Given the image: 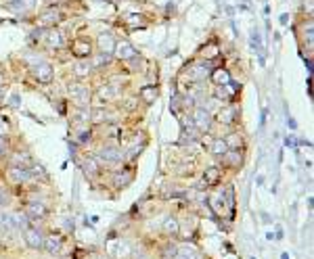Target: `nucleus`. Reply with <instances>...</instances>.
<instances>
[{
	"instance_id": "obj_22",
	"label": "nucleus",
	"mask_w": 314,
	"mask_h": 259,
	"mask_svg": "<svg viewBox=\"0 0 314 259\" xmlns=\"http://www.w3.org/2000/svg\"><path fill=\"white\" fill-rule=\"evenodd\" d=\"M212 79H214L216 86H224V84L231 82V74L226 69H216L214 74H212Z\"/></svg>"
},
{
	"instance_id": "obj_18",
	"label": "nucleus",
	"mask_w": 314,
	"mask_h": 259,
	"mask_svg": "<svg viewBox=\"0 0 314 259\" xmlns=\"http://www.w3.org/2000/svg\"><path fill=\"white\" fill-rule=\"evenodd\" d=\"M218 180H220V169H218V167H207L203 172V182L207 186L218 184Z\"/></svg>"
},
{
	"instance_id": "obj_36",
	"label": "nucleus",
	"mask_w": 314,
	"mask_h": 259,
	"mask_svg": "<svg viewBox=\"0 0 314 259\" xmlns=\"http://www.w3.org/2000/svg\"><path fill=\"white\" fill-rule=\"evenodd\" d=\"M134 103H136L134 98H128V105L126 107H128V109H134Z\"/></svg>"
},
{
	"instance_id": "obj_37",
	"label": "nucleus",
	"mask_w": 314,
	"mask_h": 259,
	"mask_svg": "<svg viewBox=\"0 0 314 259\" xmlns=\"http://www.w3.org/2000/svg\"><path fill=\"white\" fill-rule=\"evenodd\" d=\"M46 2H48L50 6H55V4H59V0H46Z\"/></svg>"
},
{
	"instance_id": "obj_9",
	"label": "nucleus",
	"mask_w": 314,
	"mask_h": 259,
	"mask_svg": "<svg viewBox=\"0 0 314 259\" xmlns=\"http://www.w3.org/2000/svg\"><path fill=\"white\" fill-rule=\"evenodd\" d=\"M46 213H48V209L42 203H28V207H25V216L30 220H42V218H46Z\"/></svg>"
},
{
	"instance_id": "obj_4",
	"label": "nucleus",
	"mask_w": 314,
	"mask_h": 259,
	"mask_svg": "<svg viewBox=\"0 0 314 259\" xmlns=\"http://www.w3.org/2000/svg\"><path fill=\"white\" fill-rule=\"evenodd\" d=\"M103 163H119L124 159V153L118 148V147H103L97 155Z\"/></svg>"
},
{
	"instance_id": "obj_8",
	"label": "nucleus",
	"mask_w": 314,
	"mask_h": 259,
	"mask_svg": "<svg viewBox=\"0 0 314 259\" xmlns=\"http://www.w3.org/2000/svg\"><path fill=\"white\" fill-rule=\"evenodd\" d=\"M61 247H63V238H61L59 234H48L44 236V243H42V249H46V253H59Z\"/></svg>"
},
{
	"instance_id": "obj_2",
	"label": "nucleus",
	"mask_w": 314,
	"mask_h": 259,
	"mask_svg": "<svg viewBox=\"0 0 314 259\" xmlns=\"http://www.w3.org/2000/svg\"><path fill=\"white\" fill-rule=\"evenodd\" d=\"M193 126L199 130V132H209L212 128V113H209L205 107H199L193 113Z\"/></svg>"
},
{
	"instance_id": "obj_34",
	"label": "nucleus",
	"mask_w": 314,
	"mask_h": 259,
	"mask_svg": "<svg viewBox=\"0 0 314 259\" xmlns=\"http://www.w3.org/2000/svg\"><path fill=\"white\" fill-rule=\"evenodd\" d=\"M4 150H6V140L0 136V155H4Z\"/></svg>"
},
{
	"instance_id": "obj_6",
	"label": "nucleus",
	"mask_w": 314,
	"mask_h": 259,
	"mask_svg": "<svg viewBox=\"0 0 314 259\" xmlns=\"http://www.w3.org/2000/svg\"><path fill=\"white\" fill-rule=\"evenodd\" d=\"M32 178L30 169L28 167H19V165H13L11 169H8V180H11L13 184H21V182H28Z\"/></svg>"
},
{
	"instance_id": "obj_21",
	"label": "nucleus",
	"mask_w": 314,
	"mask_h": 259,
	"mask_svg": "<svg viewBox=\"0 0 314 259\" xmlns=\"http://www.w3.org/2000/svg\"><path fill=\"white\" fill-rule=\"evenodd\" d=\"M99 96L103 98V101H111V98L118 96V86H113V84L101 86V88H99Z\"/></svg>"
},
{
	"instance_id": "obj_28",
	"label": "nucleus",
	"mask_w": 314,
	"mask_h": 259,
	"mask_svg": "<svg viewBox=\"0 0 314 259\" xmlns=\"http://www.w3.org/2000/svg\"><path fill=\"white\" fill-rule=\"evenodd\" d=\"M222 159H226V161H229L233 167H237V165L241 163V155H239V150H231V148H229V153H226Z\"/></svg>"
},
{
	"instance_id": "obj_38",
	"label": "nucleus",
	"mask_w": 314,
	"mask_h": 259,
	"mask_svg": "<svg viewBox=\"0 0 314 259\" xmlns=\"http://www.w3.org/2000/svg\"><path fill=\"white\" fill-rule=\"evenodd\" d=\"M2 84H4V79H2V77H0V88H2Z\"/></svg>"
},
{
	"instance_id": "obj_16",
	"label": "nucleus",
	"mask_w": 314,
	"mask_h": 259,
	"mask_svg": "<svg viewBox=\"0 0 314 259\" xmlns=\"http://www.w3.org/2000/svg\"><path fill=\"white\" fill-rule=\"evenodd\" d=\"M209 75V69L205 65H195L193 69L189 71V79H193V82H201Z\"/></svg>"
},
{
	"instance_id": "obj_32",
	"label": "nucleus",
	"mask_w": 314,
	"mask_h": 259,
	"mask_svg": "<svg viewBox=\"0 0 314 259\" xmlns=\"http://www.w3.org/2000/svg\"><path fill=\"white\" fill-rule=\"evenodd\" d=\"M118 251H119V255H121V257H128V253H130V247H128V243H121V245L118 247Z\"/></svg>"
},
{
	"instance_id": "obj_33",
	"label": "nucleus",
	"mask_w": 314,
	"mask_h": 259,
	"mask_svg": "<svg viewBox=\"0 0 314 259\" xmlns=\"http://www.w3.org/2000/svg\"><path fill=\"white\" fill-rule=\"evenodd\" d=\"M174 259H193V257H191L187 251H176L174 253Z\"/></svg>"
},
{
	"instance_id": "obj_10",
	"label": "nucleus",
	"mask_w": 314,
	"mask_h": 259,
	"mask_svg": "<svg viewBox=\"0 0 314 259\" xmlns=\"http://www.w3.org/2000/svg\"><path fill=\"white\" fill-rule=\"evenodd\" d=\"M34 75H36L38 82L48 84L50 79H52V67L48 63H38L36 67H34Z\"/></svg>"
},
{
	"instance_id": "obj_29",
	"label": "nucleus",
	"mask_w": 314,
	"mask_h": 259,
	"mask_svg": "<svg viewBox=\"0 0 314 259\" xmlns=\"http://www.w3.org/2000/svg\"><path fill=\"white\" fill-rule=\"evenodd\" d=\"M224 142H226V147H229V148H239L241 147V136H239V134H231Z\"/></svg>"
},
{
	"instance_id": "obj_23",
	"label": "nucleus",
	"mask_w": 314,
	"mask_h": 259,
	"mask_svg": "<svg viewBox=\"0 0 314 259\" xmlns=\"http://www.w3.org/2000/svg\"><path fill=\"white\" fill-rule=\"evenodd\" d=\"M141 98H143V103H147V105L155 103V98H157V88H155V86H145L143 90H141Z\"/></svg>"
},
{
	"instance_id": "obj_3",
	"label": "nucleus",
	"mask_w": 314,
	"mask_h": 259,
	"mask_svg": "<svg viewBox=\"0 0 314 259\" xmlns=\"http://www.w3.org/2000/svg\"><path fill=\"white\" fill-rule=\"evenodd\" d=\"M113 55H116L119 61H132V59L136 57V48H134L130 42L121 40V42H116V48H113Z\"/></svg>"
},
{
	"instance_id": "obj_20",
	"label": "nucleus",
	"mask_w": 314,
	"mask_h": 259,
	"mask_svg": "<svg viewBox=\"0 0 314 259\" xmlns=\"http://www.w3.org/2000/svg\"><path fill=\"white\" fill-rule=\"evenodd\" d=\"M46 44H48L50 48H59L61 44H63V34L57 32V30H50L46 34Z\"/></svg>"
},
{
	"instance_id": "obj_24",
	"label": "nucleus",
	"mask_w": 314,
	"mask_h": 259,
	"mask_svg": "<svg viewBox=\"0 0 314 259\" xmlns=\"http://www.w3.org/2000/svg\"><path fill=\"white\" fill-rule=\"evenodd\" d=\"M82 169H84V174H86V176L92 178L94 174L99 172V165H97V161H94L92 157H88V159H84V161H82Z\"/></svg>"
},
{
	"instance_id": "obj_11",
	"label": "nucleus",
	"mask_w": 314,
	"mask_h": 259,
	"mask_svg": "<svg viewBox=\"0 0 314 259\" xmlns=\"http://www.w3.org/2000/svg\"><path fill=\"white\" fill-rule=\"evenodd\" d=\"M237 119V109L231 105H226V107H220V111H218V121L224 123V126H231V123Z\"/></svg>"
},
{
	"instance_id": "obj_13",
	"label": "nucleus",
	"mask_w": 314,
	"mask_h": 259,
	"mask_svg": "<svg viewBox=\"0 0 314 259\" xmlns=\"http://www.w3.org/2000/svg\"><path fill=\"white\" fill-rule=\"evenodd\" d=\"M40 19H42V25H46V28H50V25H57V23L61 21V13H59V11H55V8L50 6L48 11L42 13Z\"/></svg>"
},
{
	"instance_id": "obj_26",
	"label": "nucleus",
	"mask_w": 314,
	"mask_h": 259,
	"mask_svg": "<svg viewBox=\"0 0 314 259\" xmlns=\"http://www.w3.org/2000/svg\"><path fill=\"white\" fill-rule=\"evenodd\" d=\"M88 119L92 123H103L105 119H107V111H105V109H92V113L88 115Z\"/></svg>"
},
{
	"instance_id": "obj_30",
	"label": "nucleus",
	"mask_w": 314,
	"mask_h": 259,
	"mask_svg": "<svg viewBox=\"0 0 314 259\" xmlns=\"http://www.w3.org/2000/svg\"><path fill=\"white\" fill-rule=\"evenodd\" d=\"M216 55H218V46H216V44H209L207 48H203V57H205V59H212V57H216Z\"/></svg>"
},
{
	"instance_id": "obj_35",
	"label": "nucleus",
	"mask_w": 314,
	"mask_h": 259,
	"mask_svg": "<svg viewBox=\"0 0 314 259\" xmlns=\"http://www.w3.org/2000/svg\"><path fill=\"white\" fill-rule=\"evenodd\" d=\"M4 201H6V192L0 188V207H2V203H4Z\"/></svg>"
},
{
	"instance_id": "obj_5",
	"label": "nucleus",
	"mask_w": 314,
	"mask_h": 259,
	"mask_svg": "<svg viewBox=\"0 0 314 259\" xmlns=\"http://www.w3.org/2000/svg\"><path fill=\"white\" fill-rule=\"evenodd\" d=\"M72 50H74V55L78 59H86V57H90L92 55V46H90V42L88 40H84V38H78L72 42Z\"/></svg>"
},
{
	"instance_id": "obj_14",
	"label": "nucleus",
	"mask_w": 314,
	"mask_h": 259,
	"mask_svg": "<svg viewBox=\"0 0 314 259\" xmlns=\"http://www.w3.org/2000/svg\"><path fill=\"white\" fill-rule=\"evenodd\" d=\"M99 48L101 52H113V48H116V40H113V36L111 34H101L99 36Z\"/></svg>"
},
{
	"instance_id": "obj_17",
	"label": "nucleus",
	"mask_w": 314,
	"mask_h": 259,
	"mask_svg": "<svg viewBox=\"0 0 314 259\" xmlns=\"http://www.w3.org/2000/svg\"><path fill=\"white\" fill-rule=\"evenodd\" d=\"M163 232H165L168 236H176L178 232H180L178 220H176V218H165V220H163Z\"/></svg>"
},
{
	"instance_id": "obj_25",
	"label": "nucleus",
	"mask_w": 314,
	"mask_h": 259,
	"mask_svg": "<svg viewBox=\"0 0 314 259\" xmlns=\"http://www.w3.org/2000/svg\"><path fill=\"white\" fill-rule=\"evenodd\" d=\"M11 161H13V165L28 167V165L32 163V159H30V155H28V153H15V155L11 157Z\"/></svg>"
},
{
	"instance_id": "obj_27",
	"label": "nucleus",
	"mask_w": 314,
	"mask_h": 259,
	"mask_svg": "<svg viewBox=\"0 0 314 259\" xmlns=\"http://www.w3.org/2000/svg\"><path fill=\"white\" fill-rule=\"evenodd\" d=\"M109 61H111V55H109V52H101V55H97V57L90 61V65H92V67H101V65H107Z\"/></svg>"
},
{
	"instance_id": "obj_15",
	"label": "nucleus",
	"mask_w": 314,
	"mask_h": 259,
	"mask_svg": "<svg viewBox=\"0 0 314 259\" xmlns=\"http://www.w3.org/2000/svg\"><path fill=\"white\" fill-rule=\"evenodd\" d=\"M90 71H92V65H90V61L88 59H80L76 63V69H74V74L78 77H88L90 75Z\"/></svg>"
},
{
	"instance_id": "obj_12",
	"label": "nucleus",
	"mask_w": 314,
	"mask_h": 259,
	"mask_svg": "<svg viewBox=\"0 0 314 259\" xmlns=\"http://www.w3.org/2000/svg\"><path fill=\"white\" fill-rule=\"evenodd\" d=\"M134 174L130 172V169H121V172H118L116 176H113V186H118V188H121V186H128L130 182H132Z\"/></svg>"
},
{
	"instance_id": "obj_7",
	"label": "nucleus",
	"mask_w": 314,
	"mask_h": 259,
	"mask_svg": "<svg viewBox=\"0 0 314 259\" xmlns=\"http://www.w3.org/2000/svg\"><path fill=\"white\" fill-rule=\"evenodd\" d=\"M25 243H28L32 249H42V243H44V236L38 228H25Z\"/></svg>"
},
{
	"instance_id": "obj_19",
	"label": "nucleus",
	"mask_w": 314,
	"mask_h": 259,
	"mask_svg": "<svg viewBox=\"0 0 314 259\" xmlns=\"http://www.w3.org/2000/svg\"><path fill=\"white\" fill-rule=\"evenodd\" d=\"M209 150H212L214 157H224L226 153H229V147H226V142L222 138H216L212 142V147H209Z\"/></svg>"
},
{
	"instance_id": "obj_39",
	"label": "nucleus",
	"mask_w": 314,
	"mask_h": 259,
	"mask_svg": "<svg viewBox=\"0 0 314 259\" xmlns=\"http://www.w3.org/2000/svg\"><path fill=\"white\" fill-rule=\"evenodd\" d=\"M99 2H105V0H99Z\"/></svg>"
},
{
	"instance_id": "obj_1",
	"label": "nucleus",
	"mask_w": 314,
	"mask_h": 259,
	"mask_svg": "<svg viewBox=\"0 0 314 259\" xmlns=\"http://www.w3.org/2000/svg\"><path fill=\"white\" fill-rule=\"evenodd\" d=\"M69 94L76 101V105L80 107V109H86L90 103V90L88 86H82V84H76V86H69Z\"/></svg>"
},
{
	"instance_id": "obj_31",
	"label": "nucleus",
	"mask_w": 314,
	"mask_h": 259,
	"mask_svg": "<svg viewBox=\"0 0 314 259\" xmlns=\"http://www.w3.org/2000/svg\"><path fill=\"white\" fill-rule=\"evenodd\" d=\"M6 134H8V121L0 117V136H6Z\"/></svg>"
}]
</instances>
